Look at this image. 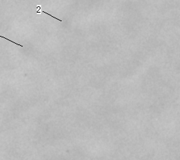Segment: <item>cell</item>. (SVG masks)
I'll list each match as a JSON object with an SVG mask.
<instances>
[{"mask_svg":"<svg viewBox=\"0 0 180 160\" xmlns=\"http://www.w3.org/2000/svg\"><path fill=\"white\" fill-rule=\"evenodd\" d=\"M0 38H3V39H5V40H9V41H10L11 42H12V43H14V44H16V45H19V46H20V47H23V45H21V44H17L16 42H14V41H12V40H9V39H7V38H6L5 37H3V36L0 35Z\"/></svg>","mask_w":180,"mask_h":160,"instance_id":"obj_1","label":"cell"},{"mask_svg":"<svg viewBox=\"0 0 180 160\" xmlns=\"http://www.w3.org/2000/svg\"><path fill=\"white\" fill-rule=\"evenodd\" d=\"M42 12L43 13H44V14H47V15H48L49 16H50V17H52V18H55L56 19V20H57V21H61V22H62V20H61V19H59V18H57L56 17H55V16H51V15L50 14H48V13H46V12H45L44 11H42Z\"/></svg>","mask_w":180,"mask_h":160,"instance_id":"obj_2","label":"cell"}]
</instances>
